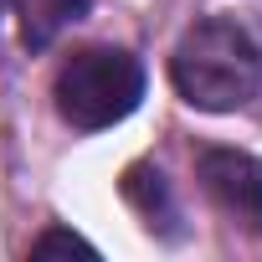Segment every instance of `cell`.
<instances>
[{
  "label": "cell",
  "instance_id": "6",
  "mask_svg": "<svg viewBox=\"0 0 262 262\" xmlns=\"http://www.w3.org/2000/svg\"><path fill=\"white\" fill-rule=\"evenodd\" d=\"M72 252H77V257H93V247H88L82 236L62 231V226H57V231H41V236L31 242V257H72Z\"/></svg>",
  "mask_w": 262,
  "mask_h": 262
},
{
  "label": "cell",
  "instance_id": "4",
  "mask_svg": "<svg viewBox=\"0 0 262 262\" xmlns=\"http://www.w3.org/2000/svg\"><path fill=\"white\" fill-rule=\"evenodd\" d=\"M93 0H16V11H21V41L26 47H52L67 26H77L88 16Z\"/></svg>",
  "mask_w": 262,
  "mask_h": 262
},
{
  "label": "cell",
  "instance_id": "2",
  "mask_svg": "<svg viewBox=\"0 0 262 262\" xmlns=\"http://www.w3.org/2000/svg\"><path fill=\"white\" fill-rule=\"evenodd\" d=\"M57 113L93 134V128H113L118 118H128L144 98V67L134 52L123 47H88V52H72L57 72Z\"/></svg>",
  "mask_w": 262,
  "mask_h": 262
},
{
  "label": "cell",
  "instance_id": "5",
  "mask_svg": "<svg viewBox=\"0 0 262 262\" xmlns=\"http://www.w3.org/2000/svg\"><path fill=\"white\" fill-rule=\"evenodd\" d=\"M123 195L149 216V226L175 216V206H170V185H165V175H160V170H149V165H134V170L123 175Z\"/></svg>",
  "mask_w": 262,
  "mask_h": 262
},
{
  "label": "cell",
  "instance_id": "3",
  "mask_svg": "<svg viewBox=\"0 0 262 262\" xmlns=\"http://www.w3.org/2000/svg\"><path fill=\"white\" fill-rule=\"evenodd\" d=\"M195 175L206 185V195L252 236H262V165L242 149H201L195 155Z\"/></svg>",
  "mask_w": 262,
  "mask_h": 262
},
{
  "label": "cell",
  "instance_id": "1",
  "mask_svg": "<svg viewBox=\"0 0 262 262\" xmlns=\"http://www.w3.org/2000/svg\"><path fill=\"white\" fill-rule=\"evenodd\" d=\"M170 77L190 108L231 113L262 93V47L236 21L211 16L180 36V47L170 57Z\"/></svg>",
  "mask_w": 262,
  "mask_h": 262
}]
</instances>
